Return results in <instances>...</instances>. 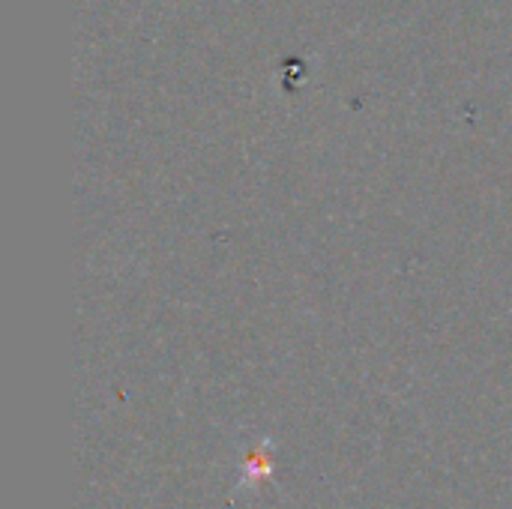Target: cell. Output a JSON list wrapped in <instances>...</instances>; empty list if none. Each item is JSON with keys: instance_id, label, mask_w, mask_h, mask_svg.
<instances>
[{"instance_id": "6da1fadb", "label": "cell", "mask_w": 512, "mask_h": 509, "mask_svg": "<svg viewBox=\"0 0 512 509\" xmlns=\"http://www.w3.org/2000/svg\"><path fill=\"white\" fill-rule=\"evenodd\" d=\"M276 474V456H273V438H258L243 447L240 465H237V492H258L264 483H273Z\"/></svg>"}]
</instances>
